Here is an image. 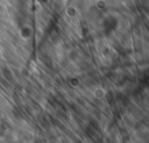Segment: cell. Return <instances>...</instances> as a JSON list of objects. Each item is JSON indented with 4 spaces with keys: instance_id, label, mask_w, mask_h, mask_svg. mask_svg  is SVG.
Returning <instances> with one entry per match:
<instances>
[{
    "instance_id": "cell-1",
    "label": "cell",
    "mask_w": 149,
    "mask_h": 143,
    "mask_svg": "<svg viewBox=\"0 0 149 143\" xmlns=\"http://www.w3.org/2000/svg\"><path fill=\"white\" fill-rule=\"evenodd\" d=\"M93 93H94V96L98 98V99H101V98L105 95V91H104V88H100V87L95 88Z\"/></svg>"
}]
</instances>
